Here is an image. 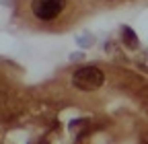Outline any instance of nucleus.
I'll use <instances>...</instances> for the list:
<instances>
[{
  "label": "nucleus",
  "instance_id": "1",
  "mask_svg": "<svg viewBox=\"0 0 148 144\" xmlns=\"http://www.w3.org/2000/svg\"><path fill=\"white\" fill-rule=\"evenodd\" d=\"M103 80H105V76L97 66L78 68L72 76V84L76 88H80V91H95V88H99L103 84Z\"/></svg>",
  "mask_w": 148,
  "mask_h": 144
},
{
  "label": "nucleus",
  "instance_id": "2",
  "mask_svg": "<svg viewBox=\"0 0 148 144\" xmlns=\"http://www.w3.org/2000/svg\"><path fill=\"white\" fill-rule=\"evenodd\" d=\"M64 6H66V0H33L31 10L37 19L51 21L64 10Z\"/></svg>",
  "mask_w": 148,
  "mask_h": 144
},
{
  "label": "nucleus",
  "instance_id": "3",
  "mask_svg": "<svg viewBox=\"0 0 148 144\" xmlns=\"http://www.w3.org/2000/svg\"><path fill=\"white\" fill-rule=\"evenodd\" d=\"M123 35H125V39H127V47H136L138 39H136V35H134V31L130 29V27H123Z\"/></svg>",
  "mask_w": 148,
  "mask_h": 144
}]
</instances>
